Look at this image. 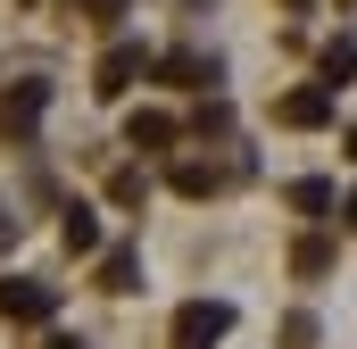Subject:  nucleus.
Returning a JSON list of instances; mask_svg holds the SVG:
<instances>
[{"label": "nucleus", "instance_id": "5", "mask_svg": "<svg viewBox=\"0 0 357 349\" xmlns=\"http://www.w3.org/2000/svg\"><path fill=\"white\" fill-rule=\"evenodd\" d=\"M158 75L183 84V91H208V84H216V59H199V50H167V59H158Z\"/></svg>", "mask_w": 357, "mask_h": 349}, {"label": "nucleus", "instance_id": "19", "mask_svg": "<svg viewBox=\"0 0 357 349\" xmlns=\"http://www.w3.org/2000/svg\"><path fill=\"white\" fill-rule=\"evenodd\" d=\"M349 158H357V133H349Z\"/></svg>", "mask_w": 357, "mask_h": 349}, {"label": "nucleus", "instance_id": "3", "mask_svg": "<svg viewBox=\"0 0 357 349\" xmlns=\"http://www.w3.org/2000/svg\"><path fill=\"white\" fill-rule=\"evenodd\" d=\"M50 308H59V299H50V283H25V274L8 283V274H0V316H8V325H42Z\"/></svg>", "mask_w": 357, "mask_h": 349}, {"label": "nucleus", "instance_id": "7", "mask_svg": "<svg viewBox=\"0 0 357 349\" xmlns=\"http://www.w3.org/2000/svg\"><path fill=\"white\" fill-rule=\"evenodd\" d=\"M42 100H50L42 84H17L8 100H0V133H33V117H42Z\"/></svg>", "mask_w": 357, "mask_h": 349}, {"label": "nucleus", "instance_id": "16", "mask_svg": "<svg viewBox=\"0 0 357 349\" xmlns=\"http://www.w3.org/2000/svg\"><path fill=\"white\" fill-rule=\"evenodd\" d=\"M0 242H17V208L8 200H0Z\"/></svg>", "mask_w": 357, "mask_h": 349}, {"label": "nucleus", "instance_id": "12", "mask_svg": "<svg viewBox=\"0 0 357 349\" xmlns=\"http://www.w3.org/2000/svg\"><path fill=\"white\" fill-rule=\"evenodd\" d=\"M291 208H307V216H324V208H333V183H291Z\"/></svg>", "mask_w": 357, "mask_h": 349}, {"label": "nucleus", "instance_id": "10", "mask_svg": "<svg viewBox=\"0 0 357 349\" xmlns=\"http://www.w3.org/2000/svg\"><path fill=\"white\" fill-rule=\"evenodd\" d=\"M175 191H183V200H208V191H216V167H199V158H183V167H175Z\"/></svg>", "mask_w": 357, "mask_h": 349}, {"label": "nucleus", "instance_id": "4", "mask_svg": "<svg viewBox=\"0 0 357 349\" xmlns=\"http://www.w3.org/2000/svg\"><path fill=\"white\" fill-rule=\"evenodd\" d=\"M291 133H316V125H333V91L324 84H299V91H282V108H274Z\"/></svg>", "mask_w": 357, "mask_h": 349}, {"label": "nucleus", "instance_id": "20", "mask_svg": "<svg viewBox=\"0 0 357 349\" xmlns=\"http://www.w3.org/2000/svg\"><path fill=\"white\" fill-rule=\"evenodd\" d=\"M291 8H299V0H291Z\"/></svg>", "mask_w": 357, "mask_h": 349}, {"label": "nucleus", "instance_id": "14", "mask_svg": "<svg viewBox=\"0 0 357 349\" xmlns=\"http://www.w3.org/2000/svg\"><path fill=\"white\" fill-rule=\"evenodd\" d=\"M291 266H299V274H324V266H333V242H299Z\"/></svg>", "mask_w": 357, "mask_h": 349}, {"label": "nucleus", "instance_id": "2", "mask_svg": "<svg viewBox=\"0 0 357 349\" xmlns=\"http://www.w3.org/2000/svg\"><path fill=\"white\" fill-rule=\"evenodd\" d=\"M233 333V308L225 299H191V308H175V349H208Z\"/></svg>", "mask_w": 357, "mask_h": 349}, {"label": "nucleus", "instance_id": "9", "mask_svg": "<svg viewBox=\"0 0 357 349\" xmlns=\"http://www.w3.org/2000/svg\"><path fill=\"white\" fill-rule=\"evenodd\" d=\"M100 291H142V250H108L100 258Z\"/></svg>", "mask_w": 357, "mask_h": 349}, {"label": "nucleus", "instance_id": "15", "mask_svg": "<svg viewBox=\"0 0 357 349\" xmlns=\"http://www.w3.org/2000/svg\"><path fill=\"white\" fill-rule=\"evenodd\" d=\"M84 17H100V25H108V17H125V0H84Z\"/></svg>", "mask_w": 357, "mask_h": 349}, {"label": "nucleus", "instance_id": "1", "mask_svg": "<svg viewBox=\"0 0 357 349\" xmlns=\"http://www.w3.org/2000/svg\"><path fill=\"white\" fill-rule=\"evenodd\" d=\"M142 75H158V59H150L142 42H116V50H100V67H91V91H100V100H125Z\"/></svg>", "mask_w": 357, "mask_h": 349}, {"label": "nucleus", "instance_id": "17", "mask_svg": "<svg viewBox=\"0 0 357 349\" xmlns=\"http://www.w3.org/2000/svg\"><path fill=\"white\" fill-rule=\"evenodd\" d=\"M341 216H349V233H357V200H349V208H341Z\"/></svg>", "mask_w": 357, "mask_h": 349}, {"label": "nucleus", "instance_id": "11", "mask_svg": "<svg viewBox=\"0 0 357 349\" xmlns=\"http://www.w3.org/2000/svg\"><path fill=\"white\" fill-rule=\"evenodd\" d=\"M324 75H333V84H349V75H357V42H349V34L324 42Z\"/></svg>", "mask_w": 357, "mask_h": 349}, {"label": "nucleus", "instance_id": "13", "mask_svg": "<svg viewBox=\"0 0 357 349\" xmlns=\"http://www.w3.org/2000/svg\"><path fill=\"white\" fill-rule=\"evenodd\" d=\"M142 191H150V174H142V167H125V174H116V183H108V200H116V208H133Z\"/></svg>", "mask_w": 357, "mask_h": 349}, {"label": "nucleus", "instance_id": "6", "mask_svg": "<svg viewBox=\"0 0 357 349\" xmlns=\"http://www.w3.org/2000/svg\"><path fill=\"white\" fill-rule=\"evenodd\" d=\"M125 142H133V150H167V142H175V117H167V108H133V117H125Z\"/></svg>", "mask_w": 357, "mask_h": 349}, {"label": "nucleus", "instance_id": "18", "mask_svg": "<svg viewBox=\"0 0 357 349\" xmlns=\"http://www.w3.org/2000/svg\"><path fill=\"white\" fill-rule=\"evenodd\" d=\"M50 349H84V341H67V333H59V341H50Z\"/></svg>", "mask_w": 357, "mask_h": 349}, {"label": "nucleus", "instance_id": "8", "mask_svg": "<svg viewBox=\"0 0 357 349\" xmlns=\"http://www.w3.org/2000/svg\"><path fill=\"white\" fill-rule=\"evenodd\" d=\"M59 242H67L75 258H84V250H100V216H91L84 200H67V216H59Z\"/></svg>", "mask_w": 357, "mask_h": 349}]
</instances>
